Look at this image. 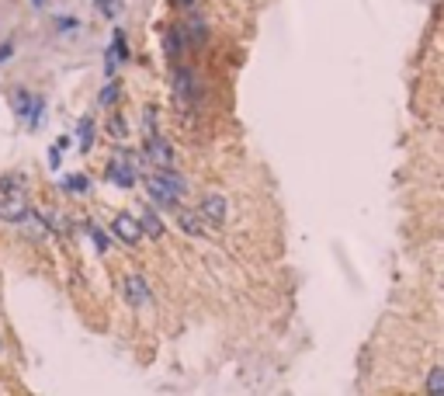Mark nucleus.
<instances>
[{
  "label": "nucleus",
  "mask_w": 444,
  "mask_h": 396,
  "mask_svg": "<svg viewBox=\"0 0 444 396\" xmlns=\"http://www.w3.org/2000/svg\"><path fill=\"white\" fill-rule=\"evenodd\" d=\"M146 192H150V201L160 205V208H178V201L187 192V181L180 178L178 171H157L146 178Z\"/></svg>",
  "instance_id": "f257e3e1"
},
{
  "label": "nucleus",
  "mask_w": 444,
  "mask_h": 396,
  "mask_svg": "<svg viewBox=\"0 0 444 396\" xmlns=\"http://www.w3.org/2000/svg\"><path fill=\"white\" fill-rule=\"evenodd\" d=\"M10 104H14V115H17V118H24V125H28L31 132L45 122V101L38 98V94H31V91L17 87V91L10 94Z\"/></svg>",
  "instance_id": "f03ea898"
},
{
  "label": "nucleus",
  "mask_w": 444,
  "mask_h": 396,
  "mask_svg": "<svg viewBox=\"0 0 444 396\" xmlns=\"http://www.w3.org/2000/svg\"><path fill=\"white\" fill-rule=\"evenodd\" d=\"M171 84H174V94L184 108H194L198 101H201V84H198V73L191 70V66H171Z\"/></svg>",
  "instance_id": "7ed1b4c3"
},
{
  "label": "nucleus",
  "mask_w": 444,
  "mask_h": 396,
  "mask_svg": "<svg viewBox=\"0 0 444 396\" xmlns=\"http://www.w3.org/2000/svg\"><path fill=\"white\" fill-rule=\"evenodd\" d=\"M143 157H146V160H150L157 171H171V167H174V150H171L167 136H160V132H146Z\"/></svg>",
  "instance_id": "20e7f679"
},
{
  "label": "nucleus",
  "mask_w": 444,
  "mask_h": 396,
  "mask_svg": "<svg viewBox=\"0 0 444 396\" xmlns=\"http://www.w3.org/2000/svg\"><path fill=\"white\" fill-rule=\"evenodd\" d=\"M122 63H129V38H125L122 28H115V31H111L108 56H104V73H108V80H115V73H118Z\"/></svg>",
  "instance_id": "39448f33"
},
{
  "label": "nucleus",
  "mask_w": 444,
  "mask_h": 396,
  "mask_svg": "<svg viewBox=\"0 0 444 396\" xmlns=\"http://www.w3.org/2000/svg\"><path fill=\"white\" fill-rule=\"evenodd\" d=\"M136 157L132 153H125V157H111L108 160V181L115 185V188H132L136 185V164H132Z\"/></svg>",
  "instance_id": "423d86ee"
},
{
  "label": "nucleus",
  "mask_w": 444,
  "mask_h": 396,
  "mask_svg": "<svg viewBox=\"0 0 444 396\" xmlns=\"http://www.w3.org/2000/svg\"><path fill=\"white\" fill-rule=\"evenodd\" d=\"M111 233H115L125 247H136V243L143 240V226H139V219H136L132 212H118V215L111 219Z\"/></svg>",
  "instance_id": "0eeeda50"
},
{
  "label": "nucleus",
  "mask_w": 444,
  "mask_h": 396,
  "mask_svg": "<svg viewBox=\"0 0 444 396\" xmlns=\"http://www.w3.org/2000/svg\"><path fill=\"white\" fill-rule=\"evenodd\" d=\"M201 219L205 222H212V226H222L226 222V215H229V205H226V198H222V192H208V195L201 198Z\"/></svg>",
  "instance_id": "6e6552de"
},
{
  "label": "nucleus",
  "mask_w": 444,
  "mask_h": 396,
  "mask_svg": "<svg viewBox=\"0 0 444 396\" xmlns=\"http://www.w3.org/2000/svg\"><path fill=\"white\" fill-rule=\"evenodd\" d=\"M184 49H187V38H184V28L180 24H171L167 31H164V52H167V59H171V66H178V59L184 56Z\"/></svg>",
  "instance_id": "1a4fd4ad"
},
{
  "label": "nucleus",
  "mask_w": 444,
  "mask_h": 396,
  "mask_svg": "<svg viewBox=\"0 0 444 396\" xmlns=\"http://www.w3.org/2000/svg\"><path fill=\"white\" fill-rule=\"evenodd\" d=\"M122 289H125V299H129L132 306H150V285H146L143 275H136V271L125 275V285H122Z\"/></svg>",
  "instance_id": "9d476101"
},
{
  "label": "nucleus",
  "mask_w": 444,
  "mask_h": 396,
  "mask_svg": "<svg viewBox=\"0 0 444 396\" xmlns=\"http://www.w3.org/2000/svg\"><path fill=\"white\" fill-rule=\"evenodd\" d=\"M136 219H139V226H143V236H164V219H160V212L153 208V205H143L139 212H136Z\"/></svg>",
  "instance_id": "9b49d317"
},
{
  "label": "nucleus",
  "mask_w": 444,
  "mask_h": 396,
  "mask_svg": "<svg viewBox=\"0 0 444 396\" xmlns=\"http://www.w3.org/2000/svg\"><path fill=\"white\" fill-rule=\"evenodd\" d=\"M178 212V226L184 229V233H201L205 229V222H201V212H191V208H174Z\"/></svg>",
  "instance_id": "f8f14e48"
},
{
  "label": "nucleus",
  "mask_w": 444,
  "mask_h": 396,
  "mask_svg": "<svg viewBox=\"0 0 444 396\" xmlns=\"http://www.w3.org/2000/svg\"><path fill=\"white\" fill-rule=\"evenodd\" d=\"M77 146H80V153H90V146H94V118L90 115H84L77 125Z\"/></svg>",
  "instance_id": "ddd939ff"
},
{
  "label": "nucleus",
  "mask_w": 444,
  "mask_h": 396,
  "mask_svg": "<svg viewBox=\"0 0 444 396\" xmlns=\"http://www.w3.org/2000/svg\"><path fill=\"white\" fill-rule=\"evenodd\" d=\"M63 192H70V195H87L90 178L87 174H70V178H63Z\"/></svg>",
  "instance_id": "4468645a"
},
{
  "label": "nucleus",
  "mask_w": 444,
  "mask_h": 396,
  "mask_svg": "<svg viewBox=\"0 0 444 396\" xmlns=\"http://www.w3.org/2000/svg\"><path fill=\"white\" fill-rule=\"evenodd\" d=\"M115 101H118V80H108L97 94V108H111Z\"/></svg>",
  "instance_id": "2eb2a0df"
},
{
  "label": "nucleus",
  "mask_w": 444,
  "mask_h": 396,
  "mask_svg": "<svg viewBox=\"0 0 444 396\" xmlns=\"http://www.w3.org/2000/svg\"><path fill=\"white\" fill-rule=\"evenodd\" d=\"M427 393H431V396H444V365L431 369V376H427Z\"/></svg>",
  "instance_id": "dca6fc26"
},
{
  "label": "nucleus",
  "mask_w": 444,
  "mask_h": 396,
  "mask_svg": "<svg viewBox=\"0 0 444 396\" xmlns=\"http://www.w3.org/2000/svg\"><path fill=\"white\" fill-rule=\"evenodd\" d=\"M84 226H87V233H90V240H94V247H97V250L104 254V250L111 247V240H108V233H104V229H101L97 222H84Z\"/></svg>",
  "instance_id": "f3484780"
},
{
  "label": "nucleus",
  "mask_w": 444,
  "mask_h": 396,
  "mask_svg": "<svg viewBox=\"0 0 444 396\" xmlns=\"http://www.w3.org/2000/svg\"><path fill=\"white\" fill-rule=\"evenodd\" d=\"M108 132H111V139H118V143H122V139L129 136V125H125V118H122V115H111V122H108Z\"/></svg>",
  "instance_id": "a211bd4d"
},
{
  "label": "nucleus",
  "mask_w": 444,
  "mask_h": 396,
  "mask_svg": "<svg viewBox=\"0 0 444 396\" xmlns=\"http://www.w3.org/2000/svg\"><path fill=\"white\" fill-rule=\"evenodd\" d=\"M97 7H101L104 17H118L122 14V0H97Z\"/></svg>",
  "instance_id": "6ab92c4d"
},
{
  "label": "nucleus",
  "mask_w": 444,
  "mask_h": 396,
  "mask_svg": "<svg viewBox=\"0 0 444 396\" xmlns=\"http://www.w3.org/2000/svg\"><path fill=\"white\" fill-rule=\"evenodd\" d=\"M77 24H80L77 17H56V28L59 31H77Z\"/></svg>",
  "instance_id": "aec40b11"
},
{
  "label": "nucleus",
  "mask_w": 444,
  "mask_h": 396,
  "mask_svg": "<svg viewBox=\"0 0 444 396\" xmlns=\"http://www.w3.org/2000/svg\"><path fill=\"white\" fill-rule=\"evenodd\" d=\"M49 167H52V171H59V167H63V150H59V146H52V150H49Z\"/></svg>",
  "instance_id": "412c9836"
},
{
  "label": "nucleus",
  "mask_w": 444,
  "mask_h": 396,
  "mask_svg": "<svg viewBox=\"0 0 444 396\" xmlns=\"http://www.w3.org/2000/svg\"><path fill=\"white\" fill-rule=\"evenodd\" d=\"M14 56V42H0V63H7Z\"/></svg>",
  "instance_id": "4be33fe9"
},
{
  "label": "nucleus",
  "mask_w": 444,
  "mask_h": 396,
  "mask_svg": "<svg viewBox=\"0 0 444 396\" xmlns=\"http://www.w3.org/2000/svg\"><path fill=\"white\" fill-rule=\"evenodd\" d=\"M198 0H174V7H180V10H187V7H194Z\"/></svg>",
  "instance_id": "5701e85b"
},
{
  "label": "nucleus",
  "mask_w": 444,
  "mask_h": 396,
  "mask_svg": "<svg viewBox=\"0 0 444 396\" xmlns=\"http://www.w3.org/2000/svg\"><path fill=\"white\" fill-rule=\"evenodd\" d=\"M31 3H35V7H45V0H31Z\"/></svg>",
  "instance_id": "b1692460"
}]
</instances>
